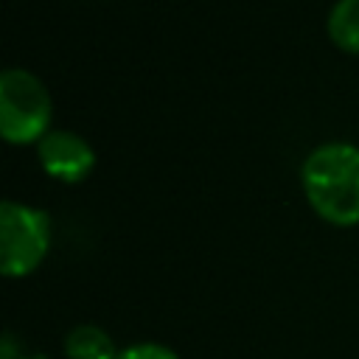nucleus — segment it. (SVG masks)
Instances as JSON below:
<instances>
[{"instance_id":"f257e3e1","label":"nucleus","mask_w":359,"mask_h":359,"mask_svg":"<svg viewBox=\"0 0 359 359\" xmlns=\"http://www.w3.org/2000/svg\"><path fill=\"white\" fill-rule=\"evenodd\" d=\"M300 182L311 210L334 224H359V149L351 143H323L303 160Z\"/></svg>"},{"instance_id":"f03ea898","label":"nucleus","mask_w":359,"mask_h":359,"mask_svg":"<svg viewBox=\"0 0 359 359\" xmlns=\"http://www.w3.org/2000/svg\"><path fill=\"white\" fill-rule=\"evenodd\" d=\"M50 95L48 87L25 67L0 73V135L11 146L39 143L50 132Z\"/></svg>"},{"instance_id":"39448f33","label":"nucleus","mask_w":359,"mask_h":359,"mask_svg":"<svg viewBox=\"0 0 359 359\" xmlns=\"http://www.w3.org/2000/svg\"><path fill=\"white\" fill-rule=\"evenodd\" d=\"M62 348H65V359H118L121 351L115 348V339L101 325L93 323L73 325L65 334Z\"/></svg>"},{"instance_id":"0eeeda50","label":"nucleus","mask_w":359,"mask_h":359,"mask_svg":"<svg viewBox=\"0 0 359 359\" xmlns=\"http://www.w3.org/2000/svg\"><path fill=\"white\" fill-rule=\"evenodd\" d=\"M118 359H180V353L163 342H132L118 351Z\"/></svg>"},{"instance_id":"7ed1b4c3","label":"nucleus","mask_w":359,"mask_h":359,"mask_svg":"<svg viewBox=\"0 0 359 359\" xmlns=\"http://www.w3.org/2000/svg\"><path fill=\"white\" fill-rule=\"evenodd\" d=\"M50 250V219L42 208L6 199L0 205V272L25 278Z\"/></svg>"},{"instance_id":"423d86ee","label":"nucleus","mask_w":359,"mask_h":359,"mask_svg":"<svg viewBox=\"0 0 359 359\" xmlns=\"http://www.w3.org/2000/svg\"><path fill=\"white\" fill-rule=\"evenodd\" d=\"M328 36L345 53H359V0H337L328 14Z\"/></svg>"},{"instance_id":"6e6552de","label":"nucleus","mask_w":359,"mask_h":359,"mask_svg":"<svg viewBox=\"0 0 359 359\" xmlns=\"http://www.w3.org/2000/svg\"><path fill=\"white\" fill-rule=\"evenodd\" d=\"M22 359H36V356H22Z\"/></svg>"},{"instance_id":"20e7f679","label":"nucleus","mask_w":359,"mask_h":359,"mask_svg":"<svg viewBox=\"0 0 359 359\" xmlns=\"http://www.w3.org/2000/svg\"><path fill=\"white\" fill-rule=\"evenodd\" d=\"M36 157L39 165L59 182H81L93 165H95V151L93 146L70 132V129H50L39 143H36Z\"/></svg>"}]
</instances>
